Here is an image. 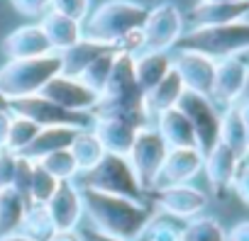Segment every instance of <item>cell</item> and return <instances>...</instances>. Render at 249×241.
<instances>
[{"label": "cell", "instance_id": "obj_33", "mask_svg": "<svg viewBox=\"0 0 249 241\" xmlns=\"http://www.w3.org/2000/svg\"><path fill=\"white\" fill-rule=\"evenodd\" d=\"M115 54L117 51H107V54H103V56H98L95 61H90L76 78L83 83V85H88L93 93H103V88H105V83H107V78H110V71H112V64H115Z\"/></svg>", "mask_w": 249, "mask_h": 241}, {"label": "cell", "instance_id": "obj_34", "mask_svg": "<svg viewBox=\"0 0 249 241\" xmlns=\"http://www.w3.org/2000/svg\"><path fill=\"white\" fill-rule=\"evenodd\" d=\"M44 171H49L56 180H76V176H78V166H76V161H73V156H71V151L69 149H61V151H54V154H47V156H42L39 161H37Z\"/></svg>", "mask_w": 249, "mask_h": 241}, {"label": "cell", "instance_id": "obj_17", "mask_svg": "<svg viewBox=\"0 0 249 241\" xmlns=\"http://www.w3.org/2000/svg\"><path fill=\"white\" fill-rule=\"evenodd\" d=\"M239 163H242V159L222 142H217L203 156V171H205V178L215 195H225L227 190H232V180L237 176Z\"/></svg>", "mask_w": 249, "mask_h": 241}, {"label": "cell", "instance_id": "obj_44", "mask_svg": "<svg viewBox=\"0 0 249 241\" xmlns=\"http://www.w3.org/2000/svg\"><path fill=\"white\" fill-rule=\"evenodd\" d=\"M8 129H10V112L0 110V151L8 146Z\"/></svg>", "mask_w": 249, "mask_h": 241}, {"label": "cell", "instance_id": "obj_14", "mask_svg": "<svg viewBox=\"0 0 249 241\" xmlns=\"http://www.w3.org/2000/svg\"><path fill=\"white\" fill-rule=\"evenodd\" d=\"M42 95L49 97L52 102H56L59 107L69 110V112H93L98 100H100V95L93 93L88 85H83L78 78L64 76V73L54 76L44 85Z\"/></svg>", "mask_w": 249, "mask_h": 241}, {"label": "cell", "instance_id": "obj_43", "mask_svg": "<svg viewBox=\"0 0 249 241\" xmlns=\"http://www.w3.org/2000/svg\"><path fill=\"white\" fill-rule=\"evenodd\" d=\"M81 241H122V239H115V236H107V234H100L95 229H78L76 231Z\"/></svg>", "mask_w": 249, "mask_h": 241}, {"label": "cell", "instance_id": "obj_23", "mask_svg": "<svg viewBox=\"0 0 249 241\" xmlns=\"http://www.w3.org/2000/svg\"><path fill=\"white\" fill-rule=\"evenodd\" d=\"M107 51H117V47L103 44V42H95V39H88V37H81L73 47H69L66 51H59L61 73L76 78L90 61H95L98 56H103V54H107Z\"/></svg>", "mask_w": 249, "mask_h": 241}, {"label": "cell", "instance_id": "obj_9", "mask_svg": "<svg viewBox=\"0 0 249 241\" xmlns=\"http://www.w3.org/2000/svg\"><path fill=\"white\" fill-rule=\"evenodd\" d=\"M176 107L188 117L196 142H198V149L205 156L220 142V117H222L220 107L213 102V97L200 95V93H191V90H183Z\"/></svg>", "mask_w": 249, "mask_h": 241}, {"label": "cell", "instance_id": "obj_49", "mask_svg": "<svg viewBox=\"0 0 249 241\" xmlns=\"http://www.w3.org/2000/svg\"><path fill=\"white\" fill-rule=\"evenodd\" d=\"M198 3H242V0H198Z\"/></svg>", "mask_w": 249, "mask_h": 241}, {"label": "cell", "instance_id": "obj_25", "mask_svg": "<svg viewBox=\"0 0 249 241\" xmlns=\"http://www.w3.org/2000/svg\"><path fill=\"white\" fill-rule=\"evenodd\" d=\"M169 71H171L169 51H140V54H135V78L144 93L152 90Z\"/></svg>", "mask_w": 249, "mask_h": 241}, {"label": "cell", "instance_id": "obj_7", "mask_svg": "<svg viewBox=\"0 0 249 241\" xmlns=\"http://www.w3.org/2000/svg\"><path fill=\"white\" fill-rule=\"evenodd\" d=\"M10 114H22L32 119L39 127H76V129H90L93 114L90 112H69L44 97L42 93L27 95V97H15L10 100Z\"/></svg>", "mask_w": 249, "mask_h": 241}, {"label": "cell", "instance_id": "obj_47", "mask_svg": "<svg viewBox=\"0 0 249 241\" xmlns=\"http://www.w3.org/2000/svg\"><path fill=\"white\" fill-rule=\"evenodd\" d=\"M0 241H35V239L25 236L22 231H13V234H5V236H0Z\"/></svg>", "mask_w": 249, "mask_h": 241}, {"label": "cell", "instance_id": "obj_37", "mask_svg": "<svg viewBox=\"0 0 249 241\" xmlns=\"http://www.w3.org/2000/svg\"><path fill=\"white\" fill-rule=\"evenodd\" d=\"M32 171H35V161L18 154L15 159V176H13V188L20 193V195H30V183H32Z\"/></svg>", "mask_w": 249, "mask_h": 241}, {"label": "cell", "instance_id": "obj_31", "mask_svg": "<svg viewBox=\"0 0 249 241\" xmlns=\"http://www.w3.org/2000/svg\"><path fill=\"white\" fill-rule=\"evenodd\" d=\"M225 234L227 229L215 217L198 214L188 219L186 226L181 229V241H225Z\"/></svg>", "mask_w": 249, "mask_h": 241}, {"label": "cell", "instance_id": "obj_40", "mask_svg": "<svg viewBox=\"0 0 249 241\" xmlns=\"http://www.w3.org/2000/svg\"><path fill=\"white\" fill-rule=\"evenodd\" d=\"M15 159H18V154H13V151H8V149L0 151V188H13Z\"/></svg>", "mask_w": 249, "mask_h": 241}, {"label": "cell", "instance_id": "obj_35", "mask_svg": "<svg viewBox=\"0 0 249 241\" xmlns=\"http://www.w3.org/2000/svg\"><path fill=\"white\" fill-rule=\"evenodd\" d=\"M59 183H61V180H56V178H54L49 171H44L39 163H35L27 202H30V205H47V202L52 200V195L56 193Z\"/></svg>", "mask_w": 249, "mask_h": 241}, {"label": "cell", "instance_id": "obj_1", "mask_svg": "<svg viewBox=\"0 0 249 241\" xmlns=\"http://www.w3.org/2000/svg\"><path fill=\"white\" fill-rule=\"evenodd\" d=\"M83 197V214L90 219L93 229L122 241H137L147 224L157 217L147 202L100 193L93 188H78Z\"/></svg>", "mask_w": 249, "mask_h": 241}, {"label": "cell", "instance_id": "obj_3", "mask_svg": "<svg viewBox=\"0 0 249 241\" xmlns=\"http://www.w3.org/2000/svg\"><path fill=\"white\" fill-rule=\"evenodd\" d=\"M149 8L135 0H107L83 20V37L117 47L127 34L142 30Z\"/></svg>", "mask_w": 249, "mask_h": 241}, {"label": "cell", "instance_id": "obj_32", "mask_svg": "<svg viewBox=\"0 0 249 241\" xmlns=\"http://www.w3.org/2000/svg\"><path fill=\"white\" fill-rule=\"evenodd\" d=\"M39 125H35L32 119L22 117V114H10V129H8V151L13 154H22L39 134Z\"/></svg>", "mask_w": 249, "mask_h": 241}, {"label": "cell", "instance_id": "obj_50", "mask_svg": "<svg viewBox=\"0 0 249 241\" xmlns=\"http://www.w3.org/2000/svg\"><path fill=\"white\" fill-rule=\"evenodd\" d=\"M242 100H249V76H247V85H244V93H242Z\"/></svg>", "mask_w": 249, "mask_h": 241}, {"label": "cell", "instance_id": "obj_10", "mask_svg": "<svg viewBox=\"0 0 249 241\" xmlns=\"http://www.w3.org/2000/svg\"><path fill=\"white\" fill-rule=\"evenodd\" d=\"M166 154H169V146L164 144V139L159 137V132L154 127H142L137 132L135 144L127 154V161H130L140 185L144 188V193L157 185V178H159Z\"/></svg>", "mask_w": 249, "mask_h": 241}, {"label": "cell", "instance_id": "obj_20", "mask_svg": "<svg viewBox=\"0 0 249 241\" xmlns=\"http://www.w3.org/2000/svg\"><path fill=\"white\" fill-rule=\"evenodd\" d=\"M154 119H157L154 129L159 132V137L164 139V144H166L169 149H198L193 127H191V122H188V117H186L178 107L164 110V112H159Z\"/></svg>", "mask_w": 249, "mask_h": 241}, {"label": "cell", "instance_id": "obj_6", "mask_svg": "<svg viewBox=\"0 0 249 241\" xmlns=\"http://www.w3.org/2000/svg\"><path fill=\"white\" fill-rule=\"evenodd\" d=\"M76 188H93L100 193L120 195V197H130L137 202H144V188L140 185L127 156H117V154H105L100 163L86 173L76 176Z\"/></svg>", "mask_w": 249, "mask_h": 241}, {"label": "cell", "instance_id": "obj_16", "mask_svg": "<svg viewBox=\"0 0 249 241\" xmlns=\"http://www.w3.org/2000/svg\"><path fill=\"white\" fill-rule=\"evenodd\" d=\"M44 207H47L56 231H76L78 222L83 219V197L73 180L59 183L56 193L52 195V200Z\"/></svg>", "mask_w": 249, "mask_h": 241}, {"label": "cell", "instance_id": "obj_30", "mask_svg": "<svg viewBox=\"0 0 249 241\" xmlns=\"http://www.w3.org/2000/svg\"><path fill=\"white\" fill-rule=\"evenodd\" d=\"M20 231L35 241H49L56 229L52 224V217L47 212L44 205H27V212L22 217V224H20Z\"/></svg>", "mask_w": 249, "mask_h": 241}, {"label": "cell", "instance_id": "obj_12", "mask_svg": "<svg viewBox=\"0 0 249 241\" xmlns=\"http://www.w3.org/2000/svg\"><path fill=\"white\" fill-rule=\"evenodd\" d=\"M215 64L210 56L198 54V51H176L171 56V68L178 73L181 83L191 93L200 95H213V83H215Z\"/></svg>", "mask_w": 249, "mask_h": 241}, {"label": "cell", "instance_id": "obj_22", "mask_svg": "<svg viewBox=\"0 0 249 241\" xmlns=\"http://www.w3.org/2000/svg\"><path fill=\"white\" fill-rule=\"evenodd\" d=\"M39 27L44 30L47 39H49V47L52 51H66L69 47H73L81 37H83V25L56 13V10H49L47 15L39 17Z\"/></svg>", "mask_w": 249, "mask_h": 241}, {"label": "cell", "instance_id": "obj_29", "mask_svg": "<svg viewBox=\"0 0 249 241\" xmlns=\"http://www.w3.org/2000/svg\"><path fill=\"white\" fill-rule=\"evenodd\" d=\"M69 151H71V156L78 166V173H86V171L95 168L100 163V159L105 156V149L98 142V137L93 134V129H78L76 139L69 146Z\"/></svg>", "mask_w": 249, "mask_h": 241}, {"label": "cell", "instance_id": "obj_28", "mask_svg": "<svg viewBox=\"0 0 249 241\" xmlns=\"http://www.w3.org/2000/svg\"><path fill=\"white\" fill-rule=\"evenodd\" d=\"M27 205V197L20 195L15 188H0V236L20 231Z\"/></svg>", "mask_w": 249, "mask_h": 241}, {"label": "cell", "instance_id": "obj_26", "mask_svg": "<svg viewBox=\"0 0 249 241\" xmlns=\"http://www.w3.org/2000/svg\"><path fill=\"white\" fill-rule=\"evenodd\" d=\"M220 142L225 146H230L242 161L249 156V134H247L244 119H242L237 105H230V107L222 110V117H220Z\"/></svg>", "mask_w": 249, "mask_h": 241}, {"label": "cell", "instance_id": "obj_4", "mask_svg": "<svg viewBox=\"0 0 249 241\" xmlns=\"http://www.w3.org/2000/svg\"><path fill=\"white\" fill-rule=\"evenodd\" d=\"M176 51H198L210 56L213 61L242 56L249 51V22H230L217 27H193L191 32H183V37L174 47Z\"/></svg>", "mask_w": 249, "mask_h": 241}, {"label": "cell", "instance_id": "obj_13", "mask_svg": "<svg viewBox=\"0 0 249 241\" xmlns=\"http://www.w3.org/2000/svg\"><path fill=\"white\" fill-rule=\"evenodd\" d=\"M249 76V64L242 56L220 59L215 64V83H213V102L215 105H237L242 100L244 85Z\"/></svg>", "mask_w": 249, "mask_h": 241}, {"label": "cell", "instance_id": "obj_24", "mask_svg": "<svg viewBox=\"0 0 249 241\" xmlns=\"http://www.w3.org/2000/svg\"><path fill=\"white\" fill-rule=\"evenodd\" d=\"M183 90H186V88H183L178 73L171 68L152 90L144 93V110H147V114H149V117H157L159 112L176 107L178 100H181V95H183Z\"/></svg>", "mask_w": 249, "mask_h": 241}, {"label": "cell", "instance_id": "obj_39", "mask_svg": "<svg viewBox=\"0 0 249 241\" xmlns=\"http://www.w3.org/2000/svg\"><path fill=\"white\" fill-rule=\"evenodd\" d=\"M13 8L27 17H42L52 10V0H10Z\"/></svg>", "mask_w": 249, "mask_h": 241}, {"label": "cell", "instance_id": "obj_38", "mask_svg": "<svg viewBox=\"0 0 249 241\" xmlns=\"http://www.w3.org/2000/svg\"><path fill=\"white\" fill-rule=\"evenodd\" d=\"M52 10L83 25V20L90 13V0H52Z\"/></svg>", "mask_w": 249, "mask_h": 241}, {"label": "cell", "instance_id": "obj_42", "mask_svg": "<svg viewBox=\"0 0 249 241\" xmlns=\"http://www.w3.org/2000/svg\"><path fill=\"white\" fill-rule=\"evenodd\" d=\"M225 241H249V219H242L232 229H227Z\"/></svg>", "mask_w": 249, "mask_h": 241}, {"label": "cell", "instance_id": "obj_41", "mask_svg": "<svg viewBox=\"0 0 249 241\" xmlns=\"http://www.w3.org/2000/svg\"><path fill=\"white\" fill-rule=\"evenodd\" d=\"M232 190L244 205H249V163H244V161L239 163L237 176L232 180Z\"/></svg>", "mask_w": 249, "mask_h": 241}, {"label": "cell", "instance_id": "obj_45", "mask_svg": "<svg viewBox=\"0 0 249 241\" xmlns=\"http://www.w3.org/2000/svg\"><path fill=\"white\" fill-rule=\"evenodd\" d=\"M49 241H81L76 231H56Z\"/></svg>", "mask_w": 249, "mask_h": 241}, {"label": "cell", "instance_id": "obj_5", "mask_svg": "<svg viewBox=\"0 0 249 241\" xmlns=\"http://www.w3.org/2000/svg\"><path fill=\"white\" fill-rule=\"evenodd\" d=\"M61 73V59L56 51L32 59H8V64L0 68V90L8 100L27 97L42 93L44 85Z\"/></svg>", "mask_w": 249, "mask_h": 241}, {"label": "cell", "instance_id": "obj_27", "mask_svg": "<svg viewBox=\"0 0 249 241\" xmlns=\"http://www.w3.org/2000/svg\"><path fill=\"white\" fill-rule=\"evenodd\" d=\"M76 134H78L76 127H42L39 134H37V139L22 151V156H27V159H32L37 163L47 154L69 149L71 142L76 139Z\"/></svg>", "mask_w": 249, "mask_h": 241}, {"label": "cell", "instance_id": "obj_36", "mask_svg": "<svg viewBox=\"0 0 249 241\" xmlns=\"http://www.w3.org/2000/svg\"><path fill=\"white\" fill-rule=\"evenodd\" d=\"M137 241H181V229L164 217H154Z\"/></svg>", "mask_w": 249, "mask_h": 241}, {"label": "cell", "instance_id": "obj_46", "mask_svg": "<svg viewBox=\"0 0 249 241\" xmlns=\"http://www.w3.org/2000/svg\"><path fill=\"white\" fill-rule=\"evenodd\" d=\"M237 107H239V114L244 119V127H247V134H249V100H239Z\"/></svg>", "mask_w": 249, "mask_h": 241}, {"label": "cell", "instance_id": "obj_21", "mask_svg": "<svg viewBox=\"0 0 249 241\" xmlns=\"http://www.w3.org/2000/svg\"><path fill=\"white\" fill-rule=\"evenodd\" d=\"M249 15V0L242 3H196L191 10L193 27H217L239 22Z\"/></svg>", "mask_w": 249, "mask_h": 241}, {"label": "cell", "instance_id": "obj_19", "mask_svg": "<svg viewBox=\"0 0 249 241\" xmlns=\"http://www.w3.org/2000/svg\"><path fill=\"white\" fill-rule=\"evenodd\" d=\"M3 51L8 59H32V56L52 54V47L39 22H35V25H22L13 30L3 39Z\"/></svg>", "mask_w": 249, "mask_h": 241}, {"label": "cell", "instance_id": "obj_15", "mask_svg": "<svg viewBox=\"0 0 249 241\" xmlns=\"http://www.w3.org/2000/svg\"><path fill=\"white\" fill-rule=\"evenodd\" d=\"M93 134L98 137V142L103 144L105 154H117V156H127L135 137L142 127L127 122L120 117H110V114H93V125H90Z\"/></svg>", "mask_w": 249, "mask_h": 241}, {"label": "cell", "instance_id": "obj_8", "mask_svg": "<svg viewBox=\"0 0 249 241\" xmlns=\"http://www.w3.org/2000/svg\"><path fill=\"white\" fill-rule=\"evenodd\" d=\"M144 202L152 209H157L166 217L193 219V217L203 214L210 197L200 188H196L191 183H183V185H157V188L147 190Z\"/></svg>", "mask_w": 249, "mask_h": 241}, {"label": "cell", "instance_id": "obj_48", "mask_svg": "<svg viewBox=\"0 0 249 241\" xmlns=\"http://www.w3.org/2000/svg\"><path fill=\"white\" fill-rule=\"evenodd\" d=\"M0 110H5V112H10V100L5 97V93L0 90Z\"/></svg>", "mask_w": 249, "mask_h": 241}, {"label": "cell", "instance_id": "obj_11", "mask_svg": "<svg viewBox=\"0 0 249 241\" xmlns=\"http://www.w3.org/2000/svg\"><path fill=\"white\" fill-rule=\"evenodd\" d=\"M183 37V15L174 3H159L149 8L142 25V51H169Z\"/></svg>", "mask_w": 249, "mask_h": 241}, {"label": "cell", "instance_id": "obj_2", "mask_svg": "<svg viewBox=\"0 0 249 241\" xmlns=\"http://www.w3.org/2000/svg\"><path fill=\"white\" fill-rule=\"evenodd\" d=\"M90 114L120 117L137 127H149V114L144 110V90L135 78V54L117 51L110 78L100 93V100Z\"/></svg>", "mask_w": 249, "mask_h": 241}, {"label": "cell", "instance_id": "obj_18", "mask_svg": "<svg viewBox=\"0 0 249 241\" xmlns=\"http://www.w3.org/2000/svg\"><path fill=\"white\" fill-rule=\"evenodd\" d=\"M200 171H203L200 149H169L164 166L159 171L157 185H183V183H191Z\"/></svg>", "mask_w": 249, "mask_h": 241}]
</instances>
